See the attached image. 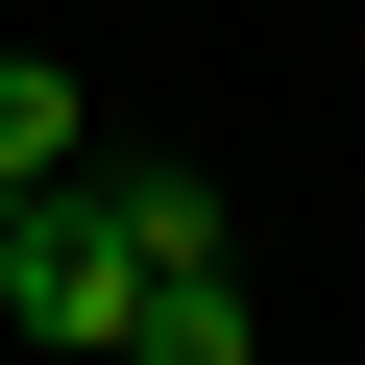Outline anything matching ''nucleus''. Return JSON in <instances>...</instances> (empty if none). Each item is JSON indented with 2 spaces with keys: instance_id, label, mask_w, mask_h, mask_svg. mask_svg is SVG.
I'll return each instance as SVG.
<instances>
[{
  "instance_id": "1",
  "label": "nucleus",
  "mask_w": 365,
  "mask_h": 365,
  "mask_svg": "<svg viewBox=\"0 0 365 365\" xmlns=\"http://www.w3.org/2000/svg\"><path fill=\"white\" fill-rule=\"evenodd\" d=\"M0 317H25V341H73V365H122V317H146L122 220H98V195H0Z\"/></svg>"
},
{
  "instance_id": "2",
  "label": "nucleus",
  "mask_w": 365,
  "mask_h": 365,
  "mask_svg": "<svg viewBox=\"0 0 365 365\" xmlns=\"http://www.w3.org/2000/svg\"><path fill=\"white\" fill-rule=\"evenodd\" d=\"M98 170V98H73V49H0V195H73Z\"/></svg>"
},
{
  "instance_id": "3",
  "label": "nucleus",
  "mask_w": 365,
  "mask_h": 365,
  "mask_svg": "<svg viewBox=\"0 0 365 365\" xmlns=\"http://www.w3.org/2000/svg\"><path fill=\"white\" fill-rule=\"evenodd\" d=\"M122 365H268V341H244V268H170V292L122 317Z\"/></svg>"
}]
</instances>
